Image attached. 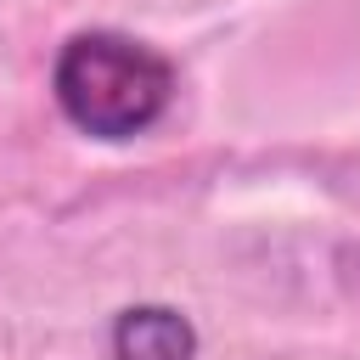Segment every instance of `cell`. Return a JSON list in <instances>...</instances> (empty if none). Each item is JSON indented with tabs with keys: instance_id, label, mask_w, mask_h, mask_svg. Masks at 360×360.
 I'll return each instance as SVG.
<instances>
[{
	"instance_id": "6da1fadb",
	"label": "cell",
	"mask_w": 360,
	"mask_h": 360,
	"mask_svg": "<svg viewBox=\"0 0 360 360\" xmlns=\"http://www.w3.org/2000/svg\"><path fill=\"white\" fill-rule=\"evenodd\" d=\"M51 96L62 118L90 141H135L174 101V62L135 34L84 28L51 62Z\"/></svg>"
},
{
	"instance_id": "7a4b0ae2",
	"label": "cell",
	"mask_w": 360,
	"mask_h": 360,
	"mask_svg": "<svg viewBox=\"0 0 360 360\" xmlns=\"http://www.w3.org/2000/svg\"><path fill=\"white\" fill-rule=\"evenodd\" d=\"M112 360H197V326L174 304H129L112 315Z\"/></svg>"
},
{
	"instance_id": "3957f363",
	"label": "cell",
	"mask_w": 360,
	"mask_h": 360,
	"mask_svg": "<svg viewBox=\"0 0 360 360\" xmlns=\"http://www.w3.org/2000/svg\"><path fill=\"white\" fill-rule=\"evenodd\" d=\"M338 281H343L349 298H360V248H343L338 253Z\"/></svg>"
}]
</instances>
